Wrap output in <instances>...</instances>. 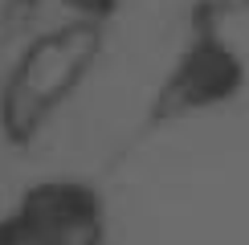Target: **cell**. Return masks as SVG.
<instances>
[{"label": "cell", "mask_w": 249, "mask_h": 245, "mask_svg": "<svg viewBox=\"0 0 249 245\" xmlns=\"http://www.w3.org/2000/svg\"><path fill=\"white\" fill-rule=\"evenodd\" d=\"M102 49V25L98 20H74L53 33L37 37L17 61L13 78L4 86V127L13 139H29L45 122V115L74 94Z\"/></svg>", "instance_id": "6da1fadb"}, {"label": "cell", "mask_w": 249, "mask_h": 245, "mask_svg": "<svg viewBox=\"0 0 249 245\" xmlns=\"http://www.w3.org/2000/svg\"><path fill=\"white\" fill-rule=\"evenodd\" d=\"M17 221H25L49 245H98L102 237V200L86 184L49 180L29 188Z\"/></svg>", "instance_id": "7a4b0ae2"}, {"label": "cell", "mask_w": 249, "mask_h": 245, "mask_svg": "<svg viewBox=\"0 0 249 245\" xmlns=\"http://www.w3.org/2000/svg\"><path fill=\"white\" fill-rule=\"evenodd\" d=\"M237 86V61L229 57V49L216 45V41H204L200 49H192L184 57L180 74L172 78L168 98L176 106H200V102L225 98Z\"/></svg>", "instance_id": "3957f363"}, {"label": "cell", "mask_w": 249, "mask_h": 245, "mask_svg": "<svg viewBox=\"0 0 249 245\" xmlns=\"http://www.w3.org/2000/svg\"><path fill=\"white\" fill-rule=\"evenodd\" d=\"M0 245H49L45 237H37V233L33 229H29V225L25 221H4V225H0Z\"/></svg>", "instance_id": "277c9868"}, {"label": "cell", "mask_w": 249, "mask_h": 245, "mask_svg": "<svg viewBox=\"0 0 249 245\" xmlns=\"http://www.w3.org/2000/svg\"><path fill=\"white\" fill-rule=\"evenodd\" d=\"M66 4L78 8V20H98L102 25V13L110 8V0H66Z\"/></svg>", "instance_id": "5b68a950"}]
</instances>
